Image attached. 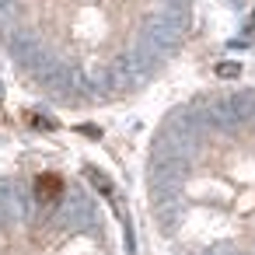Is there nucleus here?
<instances>
[{
    "mask_svg": "<svg viewBox=\"0 0 255 255\" xmlns=\"http://www.w3.org/2000/svg\"><path fill=\"white\" fill-rule=\"evenodd\" d=\"M84 175H88V182H91L102 196H109V199H112V178H109V175H102L98 168H84Z\"/></svg>",
    "mask_w": 255,
    "mask_h": 255,
    "instance_id": "f03ea898",
    "label": "nucleus"
},
{
    "mask_svg": "<svg viewBox=\"0 0 255 255\" xmlns=\"http://www.w3.org/2000/svg\"><path fill=\"white\" fill-rule=\"evenodd\" d=\"M25 123H32L35 129H56V123H53V119H42L39 112H28V116H25Z\"/></svg>",
    "mask_w": 255,
    "mask_h": 255,
    "instance_id": "7ed1b4c3",
    "label": "nucleus"
},
{
    "mask_svg": "<svg viewBox=\"0 0 255 255\" xmlns=\"http://www.w3.org/2000/svg\"><path fill=\"white\" fill-rule=\"evenodd\" d=\"M241 74V67L238 63H217V77H227V81H234Z\"/></svg>",
    "mask_w": 255,
    "mask_h": 255,
    "instance_id": "20e7f679",
    "label": "nucleus"
},
{
    "mask_svg": "<svg viewBox=\"0 0 255 255\" xmlns=\"http://www.w3.org/2000/svg\"><path fill=\"white\" fill-rule=\"evenodd\" d=\"M60 196H63V178H60L56 171H42V175L35 178V199H39L42 206H53Z\"/></svg>",
    "mask_w": 255,
    "mask_h": 255,
    "instance_id": "f257e3e1",
    "label": "nucleus"
}]
</instances>
